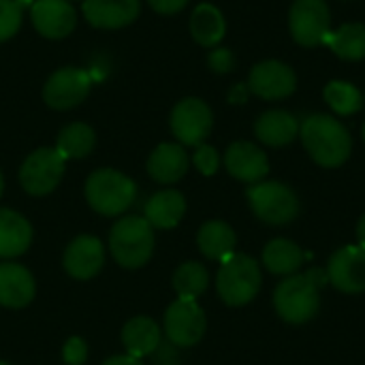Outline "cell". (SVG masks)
<instances>
[{
	"label": "cell",
	"instance_id": "1",
	"mask_svg": "<svg viewBox=\"0 0 365 365\" xmlns=\"http://www.w3.org/2000/svg\"><path fill=\"white\" fill-rule=\"evenodd\" d=\"M299 137L310 158L325 169L344 165L353 150L349 128L327 113H314L306 118L299 126Z\"/></svg>",
	"mask_w": 365,
	"mask_h": 365
},
{
	"label": "cell",
	"instance_id": "2",
	"mask_svg": "<svg viewBox=\"0 0 365 365\" xmlns=\"http://www.w3.org/2000/svg\"><path fill=\"white\" fill-rule=\"evenodd\" d=\"M329 282L327 272L310 269L284 278L274 291V308L278 317L291 325H304L319 314L321 287Z\"/></svg>",
	"mask_w": 365,
	"mask_h": 365
},
{
	"label": "cell",
	"instance_id": "3",
	"mask_svg": "<svg viewBox=\"0 0 365 365\" xmlns=\"http://www.w3.org/2000/svg\"><path fill=\"white\" fill-rule=\"evenodd\" d=\"M154 227L143 216H124L109 233L111 255L126 269L143 267L154 252Z\"/></svg>",
	"mask_w": 365,
	"mask_h": 365
},
{
	"label": "cell",
	"instance_id": "4",
	"mask_svg": "<svg viewBox=\"0 0 365 365\" xmlns=\"http://www.w3.org/2000/svg\"><path fill=\"white\" fill-rule=\"evenodd\" d=\"M261 265L248 255H231L222 261L216 276V291L227 306L250 304L261 291Z\"/></svg>",
	"mask_w": 365,
	"mask_h": 365
},
{
	"label": "cell",
	"instance_id": "5",
	"mask_svg": "<svg viewBox=\"0 0 365 365\" xmlns=\"http://www.w3.org/2000/svg\"><path fill=\"white\" fill-rule=\"evenodd\" d=\"M135 197V182L115 169H98L86 180V199L103 216H120L133 205Z\"/></svg>",
	"mask_w": 365,
	"mask_h": 365
},
{
	"label": "cell",
	"instance_id": "6",
	"mask_svg": "<svg viewBox=\"0 0 365 365\" xmlns=\"http://www.w3.org/2000/svg\"><path fill=\"white\" fill-rule=\"evenodd\" d=\"M248 203L265 225H289L299 216V199L295 190L282 182H259L246 190Z\"/></svg>",
	"mask_w": 365,
	"mask_h": 365
},
{
	"label": "cell",
	"instance_id": "7",
	"mask_svg": "<svg viewBox=\"0 0 365 365\" xmlns=\"http://www.w3.org/2000/svg\"><path fill=\"white\" fill-rule=\"evenodd\" d=\"M66 160L60 156L56 148H38L21 163L19 182L21 188L32 197L49 195L64 175Z\"/></svg>",
	"mask_w": 365,
	"mask_h": 365
},
{
	"label": "cell",
	"instance_id": "8",
	"mask_svg": "<svg viewBox=\"0 0 365 365\" xmlns=\"http://www.w3.org/2000/svg\"><path fill=\"white\" fill-rule=\"evenodd\" d=\"M92 88V77L79 66H62L53 71L43 86V101L56 111H66L86 101Z\"/></svg>",
	"mask_w": 365,
	"mask_h": 365
},
{
	"label": "cell",
	"instance_id": "9",
	"mask_svg": "<svg viewBox=\"0 0 365 365\" xmlns=\"http://www.w3.org/2000/svg\"><path fill=\"white\" fill-rule=\"evenodd\" d=\"M171 130L182 145L197 148L205 143L214 126V113L210 105L197 96L182 98L171 111Z\"/></svg>",
	"mask_w": 365,
	"mask_h": 365
},
{
	"label": "cell",
	"instance_id": "10",
	"mask_svg": "<svg viewBox=\"0 0 365 365\" xmlns=\"http://www.w3.org/2000/svg\"><path fill=\"white\" fill-rule=\"evenodd\" d=\"M331 13L325 0H295L289 13V28L295 43L317 47L331 32Z\"/></svg>",
	"mask_w": 365,
	"mask_h": 365
},
{
	"label": "cell",
	"instance_id": "11",
	"mask_svg": "<svg viewBox=\"0 0 365 365\" xmlns=\"http://www.w3.org/2000/svg\"><path fill=\"white\" fill-rule=\"evenodd\" d=\"M205 312L195 299H178L165 312V334L180 349L195 346L205 334Z\"/></svg>",
	"mask_w": 365,
	"mask_h": 365
},
{
	"label": "cell",
	"instance_id": "12",
	"mask_svg": "<svg viewBox=\"0 0 365 365\" xmlns=\"http://www.w3.org/2000/svg\"><path fill=\"white\" fill-rule=\"evenodd\" d=\"M295 71L280 60H263L252 66L248 77V90L265 101H280L295 92Z\"/></svg>",
	"mask_w": 365,
	"mask_h": 365
},
{
	"label": "cell",
	"instance_id": "13",
	"mask_svg": "<svg viewBox=\"0 0 365 365\" xmlns=\"http://www.w3.org/2000/svg\"><path fill=\"white\" fill-rule=\"evenodd\" d=\"M327 280L342 293H365V248L344 246L329 257Z\"/></svg>",
	"mask_w": 365,
	"mask_h": 365
},
{
	"label": "cell",
	"instance_id": "14",
	"mask_svg": "<svg viewBox=\"0 0 365 365\" xmlns=\"http://www.w3.org/2000/svg\"><path fill=\"white\" fill-rule=\"evenodd\" d=\"M34 30L51 41L66 38L77 26V13L68 0H36L30 9Z\"/></svg>",
	"mask_w": 365,
	"mask_h": 365
},
{
	"label": "cell",
	"instance_id": "15",
	"mask_svg": "<svg viewBox=\"0 0 365 365\" xmlns=\"http://www.w3.org/2000/svg\"><path fill=\"white\" fill-rule=\"evenodd\" d=\"M225 167L227 171L246 184H259L269 173V160L267 154L250 141H235L225 152Z\"/></svg>",
	"mask_w": 365,
	"mask_h": 365
},
{
	"label": "cell",
	"instance_id": "16",
	"mask_svg": "<svg viewBox=\"0 0 365 365\" xmlns=\"http://www.w3.org/2000/svg\"><path fill=\"white\" fill-rule=\"evenodd\" d=\"M83 17L98 30H120L130 26L141 13V0H83Z\"/></svg>",
	"mask_w": 365,
	"mask_h": 365
},
{
	"label": "cell",
	"instance_id": "17",
	"mask_svg": "<svg viewBox=\"0 0 365 365\" xmlns=\"http://www.w3.org/2000/svg\"><path fill=\"white\" fill-rule=\"evenodd\" d=\"M64 269L75 280H90L94 278L105 263V250L98 237L94 235H79L73 240L64 252Z\"/></svg>",
	"mask_w": 365,
	"mask_h": 365
},
{
	"label": "cell",
	"instance_id": "18",
	"mask_svg": "<svg viewBox=\"0 0 365 365\" xmlns=\"http://www.w3.org/2000/svg\"><path fill=\"white\" fill-rule=\"evenodd\" d=\"M188 154L182 143H160L148 158V173L158 184H175L188 171Z\"/></svg>",
	"mask_w": 365,
	"mask_h": 365
},
{
	"label": "cell",
	"instance_id": "19",
	"mask_svg": "<svg viewBox=\"0 0 365 365\" xmlns=\"http://www.w3.org/2000/svg\"><path fill=\"white\" fill-rule=\"evenodd\" d=\"M32 274L17 263H0V306L24 308L34 299Z\"/></svg>",
	"mask_w": 365,
	"mask_h": 365
},
{
	"label": "cell",
	"instance_id": "20",
	"mask_svg": "<svg viewBox=\"0 0 365 365\" xmlns=\"http://www.w3.org/2000/svg\"><path fill=\"white\" fill-rule=\"evenodd\" d=\"M255 135L269 148H282L299 135V120L284 109H269L255 122Z\"/></svg>",
	"mask_w": 365,
	"mask_h": 365
},
{
	"label": "cell",
	"instance_id": "21",
	"mask_svg": "<svg viewBox=\"0 0 365 365\" xmlns=\"http://www.w3.org/2000/svg\"><path fill=\"white\" fill-rule=\"evenodd\" d=\"M32 242V227L30 222L9 210L0 207V259H13L28 250Z\"/></svg>",
	"mask_w": 365,
	"mask_h": 365
},
{
	"label": "cell",
	"instance_id": "22",
	"mask_svg": "<svg viewBox=\"0 0 365 365\" xmlns=\"http://www.w3.org/2000/svg\"><path fill=\"white\" fill-rule=\"evenodd\" d=\"M186 214V199L178 190H160L145 203V220L154 229H173Z\"/></svg>",
	"mask_w": 365,
	"mask_h": 365
},
{
	"label": "cell",
	"instance_id": "23",
	"mask_svg": "<svg viewBox=\"0 0 365 365\" xmlns=\"http://www.w3.org/2000/svg\"><path fill=\"white\" fill-rule=\"evenodd\" d=\"M227 32L225 15L218 6L210 2H201L195 6L190 15V34L201 47H216Z\"/></svg>",
	"mask_w": 365,
	"mask_h": 365
},
{
	"label": "cell",
	"instance_id": "24",
	"mask_svg": "<svg viewBox=\"0 0 365 365\" xmlns=\"http://www.w3.org/2000/svg\"><path fill=\"white\" fill-rule=\"evenodd\" d=\"M235 231L222 220H210L199 229L197 246L201 255L210 261H225L235 250Z\"/></svg>",
	"mask_w": 365,
	"mask_h": 365
},
{
	"label": "cell",
	"instance_id": "25",
	"mask_svg": "<svg viewBox=\"0 0 365 365\" xmlns=\"http://www.w3.org/2000/svg\"><path fill=\"white\" fill-rule=\"evenodd\" d=\"M122 344L128 355L141 359L145 355H152L160 346V329L152 319L135 317L122 329Z\"/></svg>",
	"mask_w": 365,
	"mask_h": 365
},
{
	"label": "cell",
	"instance_id": "26",
	"mask_svg": "<svg viewBox=\"0 0 365 365\" xmlns=\"http://www.w3.org/2000/svg\"><path fill=\"white\" fill-rule=\"evenodd\" d=\"M304 261H306L304 250L291 240H282V237L272 240L263 250V265L274 276H287L289 278V276L299 272Z\"/></svg>",
	"mask_w": 365,
	"mask_h": 365
},
{
	"label": "cell",
	"instance_id": "27",
	"mask_svg": "<svg viewBox=\"0 0 365 365\" xmlns=\"http://www.w3.org/2000/svg\"><path fill=\"white\" fill-rule=\"evenodd\" d=\"M94 145H96V135L92 126H88L86 122L66 124L56 139V150L64 160L83 158L94 150Z\"/></svg>",
	"mask_w": 365,
	"mask_h": 365
},
{
	"label": "cell",
	"instance_id": "28",
	"mask_svg": "<svg viewBox=\"0 0 365 365\" xmlns=\"http://www.w3.org/2000/svg\"><path fill=\"white\" fill-rule=\"evenodd\" d=\"M329 49L342 60H364L365 58V26L344 24L336 32H329L325 41Z\"/></svg>",
	"mask_w": 365,
	"mask_h": 365
},
{
	"label": "cell",
	"instance_id": "29",
	"mask_svg": "<svg viewBox=\"0 0 365 365\" xmlns=\"http://www.w3.org/2000/svg\"><path fill=\"white\" fill-rule=\"evenodd\" d=\"M210 284V274L205 265L197 261L182 263L173 274V289L180 295V299H197L201 293H205Z\"/></svg>",
	"mask_w": 365,
	"mask_h": 365
},
{
	"label": "cell",
	"instance_id": "30",
	"mask_svg": "<svg viewBox=\"0 0 365 365\" xmlns=\"http://www.w3.org/2000/svg\"><path fill=\"white\" fill-rule=\"evenodd\" d=\"M323 94L327 105L338 115H351L364 107V94L349 81H329Z\"/></svg>",
	"mask_w": 365,
	"mask_h": 365
},
{
	"label": "cell",
	"instance_id": "31",
	"mask_svg": "<svg viewBox=\"0 0 365 365\" xmlns=\"http://www.w3.org/2000/svg\"><path fill=\"white\" fill-rule=\"evenodd\" d=\"M21 28V9L15 0H0V43L9 41Z\"/></svg>",
	"mask_w": 365,
	"mask_h": 365
},
{
	"label": "cell",
	"instance_id": "32",
	"mask_svg": "<svg viewBox=\"0 0 365 365\" xmlns=\"http://www.w3.org/2000/svg\"><path fill=\"white\" fill-rule=\"evenodd\" d=\"M192 163L199 169V173L214 175L218 171V167H220V156H218L216 148H212L207 143H201V145H197V150L192 154Z\"/></svg>",
	"mask_w": 365,
	"mask_h": 365
},
{
	"label": "cell",
	"instance_id": "33",
	"mask_svg": "<svg viewBox=\"0 0 365 365\" xmlns=\"http://www.w3.org/2000/svg\"><path fill=\"white\" fill-rule=\"evenodd\" d=\"M207 64L214 73H231L235 68V56L227 47H214L207 56Z\"/></svg>",
	"mask_w": 365,
	"mask_h": 365
},
{
	"label": "cell",
	"instance_id": "34",
	"mask_svg": "<svg viewBox=\"0 0 365 365\" xmlns=\"http://www.w3.org/2000/svg\"><path fill=\"white\" fill-rule=\"evenodd\" d=\"M62 359L66 365H83L88 359V346L81 338H68L62 349Z\"/></svg>",
	"mask_w": 365,
	"mask_h": 365
},
{
	"label": "cell",
	"instance_id": "35",
	"mask_svg": "<svg viewBox=\"0 0 365 365\" xmlns=\"http://www.w3.org/2000/svg\"><path fill=\"white\" fill-rule=\"evenodd\" d=\"M148 4L158 13V15H175L186 9L188 0H148Z\"/></svg>",
	"mask_w": 365,
	"mask_h": 365
},
{
	"label": "cell",
	"instance_id": "36",
	"mask_svg": "<svg viewBox=\"0 0 365 365\" xmlns=\"http://www.w3.org/2000/svg\"><path fill=\"white\" fill-rule=\"evenodd\" d=\"M248 98V86L246 83H237L231 92H229V101L231 103H244Z\"/></svg>",
	"mask_w": 365,
	"mask_h": 365
},
{
	"label": "cell",
	"instance_id": "37",
	"mask_svg": "<svg viewBox=\"0 0 365 365\" xmlns=\"http://www.w3.org/2000/svg\"><path fill=\"white\" fill-rule=\"evenodd\" d=\"M103 365H143L141 359L133 357V355H118V357H111L107 359Z\"/></svg>",
	"mask_w": 365,
	"mask_h": 365
},
{
	"label": "cell",
	"instance_id": "38",
	"mask_svg": "<svg viewBox=\"0 0 365 365\" xmlns=\"http://www.w3.org/2000/svg\"><path fill=\"white\" fill-rule=\"evenodd\" d=\"M357 240H359V246L365 248V214L359 218V225H357Z\"/></svg>",
	"mask_w": 365,
	"mask_h": 365
},
{
	"label": "cell",
	"instance_id": "39",
	"mask_svg": "<svg viewBox=\"0 0 365 365\" xmlns=\"http://www.w3.org/2000/svg\"><path fill=\"white\" fill-rule=\"evenodd\" d=\"M2 190H4V178H2V173H0V197H2Z\"/></svg>",
	"mask_w": 365,
	"mask_h": 365
},
{
	"label": "cell",
	"instance_id": "40",
	"mask_svg": "<svg viewBox=\"0 0 365 365\" xmlns=\"http://www.w3.org/2000/svg\"><path fill=\"white\" fill-rule=\"evenodd\" d=\"M361 135H364V141H365V124H364V128H361Z\"/></svg>",
	"mask_w": 365,
	"mask_h": 365
},
{
	"label": "cell",
	"instance_id": "41",
	"mask_svg": "<svg viewBox=\"0 0 365 365\" xmlns=\"http://www.w3.org/2000/svg\"><path fill=\"white\" fill-rule=\"evenodd\" d=\"M0 365H9V364H4V361H0Z\"/></svg>",
	"mask_w": 365,
	"mask_h": 365
},
{
	"label": "cell",
	"instance_id": "42",
	"mask_svg": "<svg viewBox=\"0 0 365 365\" xmlns=\"http://www.w3.org/2000/svg\"><path fill=\"white\" fill-rule=\"evenodd\" d=\"M68 2H73V0H68ZM81 2H83V0H81Z\"/></svg>",
	"mask_w": 365,
	"mask_h": 365
},
{
	"label": "cell",
	"instance_id": "43",
	"mask_svg": "<svg viewBox=\"0 0 365 365\" xmlns=\"http://www.w3.org/2000/svg\"><path fill=\"white\" fill-rule=\"evenodd\" d=\"M169 365H171V364H169Z\"/></svg>",
	"mask_w": 365,
	"mask_h": 365
}]
</instances>
